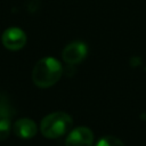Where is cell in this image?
Returning a JSON list of instances; mask_svg holds the SVG:
<instances>
[{
  "mask_svg": "<svg viewBox=\"0 0 146 146\" xmlns=\"http://www.w3.org/2000/svg\"><path fill=\"white\" fill-rule=\"evenodd\" d=\"M62 74V64L54 57H44L34 65L32 81L39 88H49L58 82Z\"/></svg>",
  "mask_w": 146,
  "mask_h": 146,
  "instance_id": "6da1fadb",
  "label": "cell"
},
{
  "mask_svg": "<svg viewBox=\"0 0 146 146\" xmlns=\"http://www.w3.org/2000/svg\"><path fill=\"white\" fill-rule=\"evenodd\" d=\"M73 120L65 112H54L46 115L40 123V131L46 138H58L64 136L72 127Z\"/></svg>",
  "mask_w": 146,
  "mask_h": 146,
  "instance_id": "7a4b0ae2",
  "label": "cell"
},
{
  "mask_svg": "<svg viewBox=\"0 0 146 146\" xmlns=\"http://www.w3.org/2000/svg\"><path fill=\"white\" fill-rule=\"evenodd\" d=\"M1 42L9 50H19L26 43V34L19 27H8L2 33Z\"/></svg>",
  "mask_w": 146,
  "mask_h": 146,
  "instance_id": "3957f363",
  "label": "cell"
},
{
  "mask_svg": "<svg viewBox=\"0 0 146 146\" xmlns=\"http://www.w3.org/2000/svg\"><path fill=\"white\" fill-rule=\"evenodd\" d=\"M88 54V47L82 41H73L68 43L62 52V57L67 64H79L82 62Z\"/></svg>",
  "mask_w": 146,
  "mask_h": 146,
  "instance_id": "277c9868",
  "label": "cell"
},
{
  "mask_svg": "<svg viewBox=\"0 0 146 146\" xmlns=\"http://www.w3.org/2000/svg\"><path fill=\"white\" fill-rule=\"evenodd\" d=\"M94 133L87 127H76L65 139V146H92Z\"/></svg>",
  "mask_w": 146,
  "mask_h": 146,
  "instance_id": "5b68a950",
  "label": "cell"
},
{
  "mask_svg": "<svg viewBox=\"0 0 146 146\" xmlns=\"http://www.w3.org/2000/svg\"><path fill=\"white\" fill-rule=\"evenodd\" d=\"M13 130L17 137L23 138V139H30L36 135L38 127L33 120L29 117H23V119L17 120L14 123Z\"/></svg>",
  "mask_w": 146,
  "mask_h": 146,
  "instance_id": "8992f818",
  "label": "cell"
},
{
  "mask_svg": "<svg viewBox=\"0 0 146 146\" xmlns=\"http://www.w3.org/2000/svg\"><path fill=\"white\" fill-rule=\"evenodd\" d=\"M15 111L11 107L10 103L7 100V98L0 94V119H9L14 115Z\"/></svg>",
  "mask_w": 146,
  "mask_h": 146,
  "instance_id": "52a82bcc",
  "label": "cell"
},
{
  "mask_svg": "<svg viewBox=\"0 0 146 146\" xmlns=\"http://www.w3.org/2000/svg\"><path fill=\"white\" fill-rule=\"evenodd\" d=\"M96 146H125L122 140L114 136H105L98 140Z\"/></svg>",
  "mask_w": 146,
  "mask_h": 146,
  "instance_id": "ba28073f",
  "label": "cell"
},
{
  "mask_svg": "<svg viewBox=\"0 0 146 146\" xmlns=\"http://www.w3.org/2000/svg\"><path fill=\"white\" fill-rule=\"evenodd\" d=\"M11 131V122L9 119H0V141L8 138Z\"/></svg>",
  "mask_w": 146,
  "mask_h": 146,
  "instance_id": "9c48e42d",
  "label": "cell"
}]
</instances>
